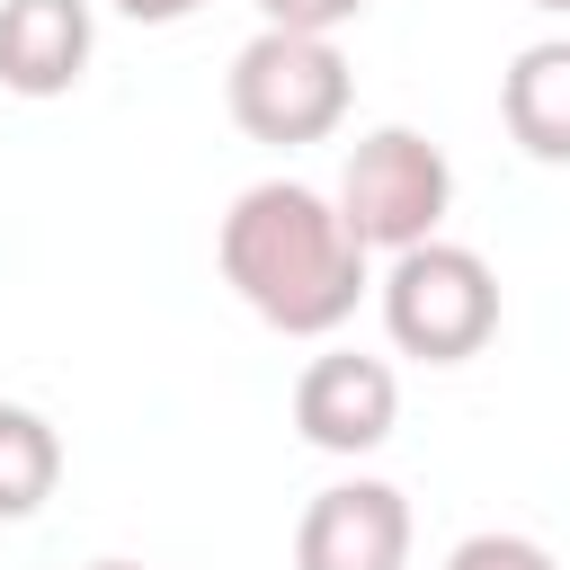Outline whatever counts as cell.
Here are the masks:
<instances>
[{
  "mask_svg": "<svg viewBox=\"0 0 570 570\" xmlns=\"http://www.w3.org/2000/svg\"><path fill=\"white\" fill-rule=\"evenodd\" d=\"M214 258H223V285L285 338H330L338 321H356L365 303V240L347 232L338 196L303 187V178H258L232 196L223 232H214Z\"/></svg>",
  "mask_w": 570,
  "mask_h": 570,
  "instance_id": "cell-1",
  "label": "cell"
},
{
  "mask_svg": "<svg viewBox=\"0 0 570 570\" xmlns=\"http://www.w3.org/2000/svg\"><path fill=\"white\" fill-rule=\"evenodd\" d=\"M347 98H356V71L338 53V36H285V27H258L232 71H223V107L249 142H321L347 125Z\"/></svg>",
  "mask_w": 570,
  "mask_h": 570,
  "instance_id": "cell-2",
  "label": "cell"
},
{
  "mask_svg": "<svg viewBox=\"0 0 570 570\" xmlns=\"http://www.w3.org/2000/svg\"><path fill=\"white\" fill-rule=\"evenodd\" d=\"M374 303H383L392 347L419 356V365H463V356H481L499 338V276H490L481 249H463L445 232L419 240V249H401L383 267Z\"/></svg>",
  "mask_w": 570,
  "mask_h": 570,
  "instance_id": "cell-3",
  "label": "cell"
},
{
  "mask_svg": "<svg viewBox=\"0 0 570 570\" xmlns=\"http://www.w3.org/2000/svg\"><path fill=\"white\" fill-rule=\"evenodd\" d=\"M338 214H347V232L365 249L401 258V249H419V240L445 232V214H454V160L419 125H374V134H356V151L338 169Z\"/></svg>",
  "mask_w": 570,
  "mask_h": 570,
  "instance_id": "cell-4",
  "label": "cell"
},
{
  "mask_svg": "<svg viewBox=\"0 0 570 570\" xmlns=\"http://www.w3.org/2000/svg\"><path fill=\"white\" fill-rule=\"evenodd\" d=\"M294 428L321 454H374L401 428V374L365 347H321L294 374Z\"/></svg>",
  "mask_w": 570,
  "mask_h": 570,
  "instance_id": "cell-5",
  "label": "cell"
},
{
  "mask_svg": "<svg viewBox=\"0 0 570 570\" xmlns=\"http://www.w3.org/2000/svg\"><path fill=\"white\" fill-rule=\"evenodd\" d=\"M294 570H410V499L392 481H330L294 517Z\"/></svg>",
  "mask_w": 570,
  "mask_h": 570,
  "instance_id": "cell-6",
  "label": "cell"
},
{
  "mask_svg": "<svg viewBox=\"0 0 570 570\" xmlns=\"http://www.w3.org/2000/svg\"><path fill=\"white\" fill-rule=\"evenodd\" d=\"M89 45H98L89 0H0V89L62 98V89H80Z\"/></svg>",
  "mask_w": 570,
  "mask_h": 570,
  "instance_id": "cell-7",
  "label": "cell"
},
{
  "mask_svg": "<svg viewBox=\"0 0 570 570\" xmlns=\"http://www.w3.org/2000/svg\"><path fill=\"white\" fill-rule=\"evenodd\" d=\"M499 125L525 160L570 169V36H543L499 71Z\"/></svg>",
  "mask_w": 570,
  "mask_h": 570,
  "instance_id": "cell-8",
  "label": "cell"
},
{
  "mask_svg": "<svg viewBox=\"0 0 570 570\" xmlns=\"http://www.w3.org/2000/svg\"><path fill=\"white\" fill-rule=\"evenodd\" d=\"M62 490V428L27 401H0V525H27Z\"/></svg>",
  "mask_w": 570,
  "mask_h": 570,
  "instance_id": "cell-9",
  "label": "cell"
},
{
  "mask_svg": "<svg viewBox=\"0 0 570 570\" xmlns=\"http://www.w3.org/2000/svg\"><path fill=\"white\" fill-rule=\"evenodd\" d=\"M445 570H561L534 534H508V525H481V534H463L454 552H445Z\"/></svg>",
  "mask_w": 570,
  "mask_h": 570,
  "instance_id": "cell-10",
  "label": "cell"
},
{
  "mask_svg": "<svg viewBox=\"0 0 570 570\" xmlns=\"http://www.w3.org/2000/svg\"><path fill=\"white\" fill-rule=\"evenodd\" d=\"M347 18H365V0H258V27L285 36H338Z\"/></svg>",
  "mask_w": 570,
  "mask_h": 570,
  "instance_id": "cell-11",
  "label": "cell"
},
{
  "mask_svg": "<svg viewBox=\"0 0 570 570\" xmlns=\"http://www.w3.org/2000/svg\"><path fill=\"white\" fill-rule=\"evenodd\" d=\"M116 18H134V27H178V18H196L205 0H107Z\"/></svg>",
  "mask_w": 570,
  "mask_h": 570,
  "instance_id": "cell-12",
  "label": "cell"
},
{
  "mask_svg": "<svg viewBox=\"0 0 570 570\" xmlns=\"http://www.w3.org/2000/svg\"><path fill=\"white\" fill-rule=\"evenodd\" d=\"M534 9H552V18H570V0H534Z\"/></svg>",
  "mask_w": 570,
  "mask_h": 570,
  "instance_id": "cell-13",
  "label": "cell"
},
{
  "mask_svg": "<svg viewBox=\"0 0 570 570\" xmlns=\"http://www.w3.org/2000/svg\"><path fill=\"white\" fill-rule=\"evenodd\" d=\"M89 570H142V561H89Z\"/></svg>",
  "mask_w": 570,
  "mask_h": 570,
  "instance_id": "cell-14",
  "label": "cell"
}]
</instances>
